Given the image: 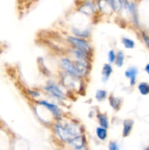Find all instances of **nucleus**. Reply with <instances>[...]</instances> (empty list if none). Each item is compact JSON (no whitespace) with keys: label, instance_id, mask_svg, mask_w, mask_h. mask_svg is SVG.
<instances>
[{"label":"nucleus","instance_id":"nucleus-1","mask_svg":"<svg viewBox=\"0 0 149 150\" xmlns=\"http://www.w3.org/2000/svg\"><path fill=\"white\" fill-rule=\"evenodd\" d=\"M56 130L58 136L64 142H71L73 139L79 136L80 131L78 127L74 125H66L62 126L61 125H56Z\"/></svg>","mask_w":149,"mask_h":150},{"label":"nucleus","instance_id":"nucleus-2","mask_svg":"<svg viewBox=\"0 0 149 150\" xmlns=\"http://www.w3.org/2000/svg\"><path fill=\"white\" fill-rule=\"evenodd\" d=\"M68 40L72 45L76 46L77 49L81 50V51H85V52H88L89 51H90V45L86 41L83 40L79 39V38H74V37H69Z\"/></svg>","mask_w":149,"mask_h":150},{"label":"nucleus","instance_id":"nucleus-3","mask_svg":"<svg viewBox=\"0 0 149 150\" xmlns=\"http://www.w3.org/2000/svg\"><path fill=\"white\" fill-rule=\"evenodd\" d=\"M61 66L63 68L65 69L70 74L72 75L73 76H80V73H79L78 70H77L76 66L73 64V63L70 61V59H63L61 62Z\"/></svg>","mask_w":149,"mask_h":150},{"label":"nucleus","instance_id":"nucleus-4","mask_svg":"<svg viewBox=\"0 0 149 150\" xmlns=\"http://www.w3.org/2000/svg\"><path fill=\"white\" fill-rule=\"evenodd\" d=\"M48 92H49L50 93L52 94L53 95H54L55 97L58 98H64V95L62 92H61V89L53 83H50L45 88Z\"/></svg>","mask_w":149,"mask_h":150},{"label":"nucleus","instance_id":"nucleus-5","mask_svg":"<svg viewBox=\"0 0 149 150\" xmlns=\"http://www.w3.org/2000/svg\"><path fill=\"white\" fill-rule=\"evenodd\" d=\"M137 69L135 67H130L128 70H126L125 76L127 78H129L130 79V82H131V85H134L135 83L136 76H137Z\"/></svg>","mask_w":149,"mask_h":150},{"label":"nucleus","instance_id":"nucleus-6","mask_svg":"<svg viewBox=\"0 0 149 150\" xmlns=\"http://www.w3.org/2000/svg\"><path fill=\"white\" fill-rule=\"evenodd\" d=\"M40 103L42 105L45 106L46 108H48L51 112L53 114V115H55L56 117H59L61 115V110L56 106V105H53V104H51L49 103L46 102V101H41Z\"/></svg>","mask_w":149,"mask_h":150},{"label":"nucleus","instance_id":"nucleus-7","mask_svg":"<svg viewBox=\"0 0 149 150\" xmlns=\"http://www.w3.org/2000/svg\"><path fill=\"white\" fill-rule=\"evenodd\" d=\"M70 143L74 146V149H80V148L84 147L85 146V142L84 139L81 136H77L74 139L70 142Z\"/></svg>","mask_w":149,"mask_h":150},{"label":"nucleus","instance_id":"nucleus-8","mask_svg":"<svg viewBox=\"0 0 149 150\" xmlns=\"http://www.w3.org/2000/svg\"><path fill=\"white\" fill-rule=\"evenodd\" d=\"M133 125H134V122L132 120H125L124 122V131H123V135L124 137L128 136L131 132V129H132Z\"/></svg>","mask_w":149,"mask_h":150},{"label":"nucleus","instance_id":"nucleus-9","mask_svg":"<svg viewBox=\"0 0 149 150\" xmlns=\"http://www.w3.org/2000/svg\"><path fill=\"white\" fill-rule=\"evenodd\" d=\"M111 73H112V67L110 64H105V66L103 67V70H102V76H103V81H107L110 76Z\"/></svg>","mask_w":149,"mask_h":150},{"label":"nucleus","instance_id":"nucleus-10","mask_svg":"<svg viewBox=\"0 0 149 150\" xmlns=\"http://www.w3.org/2000/svg\"><path fill=\"white\" fill-rule=\"evenodd\" d=\"M97 118L99 120V124L100 125L102 126L103 128L106 129L108 127V118L106 117V116L103 115V114H98L97 115Z\"/></svg>","mask_w":149,"mask_h":150},{"label":"nucleus","instance_id":"nucleus-11","mask_svg":"<svg viewBox=\"0 0 149 150\" xmlns=\"http://www.w3.org/2000/svg\"><path fill=\"white\" fill-rule=\"evenodd\" d=\"M96 135L100 140H105L107 137V130L103 127H97L96 128Z\"/></svg>","mask_w":149,"mask_h":150},{"label":"nucleus","instance_id":"nucleus-12","mask_svg":"<svg viewBox=\"0 0 149 150\" xmlns=\"http://www.w3.org/2000/svg\"><path fill=\"white\" fill-rule=\"evenodd\" d=\"M139 91L143 95H146L149 93V85L146 83H141L138 86Z\"/></svg>","mask_w":149,"mask_h":150},{"label":"nucleus","instance_id":"nucleus-13","mask_svg":"<svg viewBox=\"0 0 149 150\" xmlns=\"http://www.w3.org/2000/svg\"><path fill=\"white\" fill-rule=\"evenodd\" d=\"M110 103L112 105V108H114L115 109H118V107L120 106V104H121V100L119 99H118V98L111 97L110 98Z\"/></svg>","mask_w":149,"mask_h":150},{"label":"nucleus","instance_id":"nucleus-14","mask_svg":"<svg viewBox=\"0 0 149 150\" xmlns=\"http://www.w3.org/2000/svg\"><path fill=\"white\" fill-rule=\"evenodd\" d=\"M122 42L127 48H133L134 46V41L129 38H123Z\"/></svg>","mask_w":149,"mask_h":150},{"label":"nucleus","instance_id":"nucleus-15","mask_svg":"<svg viewBox=\"0 0 149 150\" xmlns=\"http://www.w3.org/2000/svg\"><path fill=\"white\" fill-rule=\"evenodd\" d=\"M124 56L122 52H118L116 56V64L118 67H121L124 63Z\"/></svg>","mask_w":149,"mask_h":150},{"label":"nucleus","instance_id":"nucleus-16","mask_svg":"<svg viewBox=\"0 0 149 150\" xmlns=\"http://www.w3.org/2000/svg\"><path fill=\"white\" fill-rule=\"evenodd\" d=\"M107 92L104 90H98L96 93V98L99 101H102L106 98Z\"/></svg>","mask_w":149,"mask_h":150},{"label":"nucleus","instance_id":"nucleus-17","mask_svg":"<svg viewBox=\"0 0 149 150\" xmlns=\"http://www.w3.org/2000/svg\"><path fill=\"white\" fill-rule=\"evenodd\" d=\"M108 59L110 62H113L115 59V55L113 51H110L108 54Z\"/></svg>","mask_w":149,"mask_h":150},{"label":"nucleus","instance_id":"nucleus-18","mask_svg":"<svg viewBox=\"0 0 149 150\" xmlns=\"http://www.w3.org/2000/svg\"><path fill=\"white\" fill-rule=\"evenodd\" d=\"M109 150H119V148L115 142H111L109 144Z\"/></svg>","mask_w":149,"mask_h":150},{"label":"nucleus","instance_id":"nucleus-19","mask_svg":"<svg viewBox=\"0 0 149 150\" xmlns=\"http://www.w3.org/2000/svg\"><path fill=\"white\" fill-rule=\"evenodd\" d=\"M143 39H144L145 42L146 44H147V45L149 46V38L148 36H146L145 34H143Z\"/></svg>","mask_w":149,"mask_h":150},{"label":"nucleus","instance_id":"nucleus-20","mask_svg":"<svg viewBox=\"0 0 149 150\" xmlns=\"http://www.w3.org/2000/svg\"><path fill=\"white\" fill-rule=\"evenodd\" d=\"M145 71L149 74V64H148L147 65L145 66Z\"/></svg>","mask_w":149,"mask_h":150},{"label":"nucleus","instance_id":"nucleus-21","mask_svg":"<svg viewBox=\"0 0 149 150\" xmlns=\"http://www.w3.org/2000/svg\"><path fill=\"white\" fill-rule=\"evenodd\" d=\"M74 150H86V147H82V148H80V149H74Z\"/></svg>","mask_w":149,"mask_h":150},{"label":"nucleus","instance_id":"nucleus-22","mask_svg":"<svg viewBox=\"0 0 149 150\" xmlns=\"http://www.w3.org/2000/svg\"><path fill=\"white\" fill-rule=\"evenodd\" d=\"M146 150H149V148H148V149H146Z\"/></svg>","mask_w":149,"mask_h":150}]
</instances>
